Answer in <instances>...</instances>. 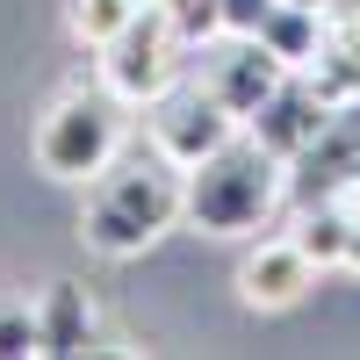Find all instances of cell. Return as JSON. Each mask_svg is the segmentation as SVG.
<instances>
[{"mask_svg": "<svg viewBox=\"0 0 360 360\" xmlns=\"http://www.w3.org/2000/svg\"><path fill=\"white\" fill-rule=\"evenodd\" d=\"M353 217H360V209H353L346 195H324V202H303V217H295V231H288V238L317 259V274H324V266H339V259H346Z\"/></svg>", "mask_w": 360, "mask_h": 360, "instance_id": "8fae6325", "label": "cell"}, {"mask_svg": "<svg viewBox=\"0 0 360 360\" xmlns=\"http://www.w3.org/2000/svg\"><path fill=\"white\" fill-rule=\"evenodd\" d=\"M332 108H339V101L317 86V72H288L274 94H266V101L245 115V130H252L274 159H295V152H303V144H310L324 123H332Z\"/></svg>", "mask_w": 360, "mask_h": 360, "instance_id": "8992f818", "label": "cell"}, {"mask_svg": "<svg viewBox=\"0 0 360 360\" xmlns=\"http://www.w3.org/2000/svg\"><path fill=\"white\" fill-rule=\"evenodd\" d=\"M180 224V166L159 152H115L79 202V238L101 259H137Z\"/></svg>", "mask_w": 360, "mask_h": 360, "instance_id": "6da1fadb", "label": "cell"}, {"mask_svg": "<svg viewBox=\"0 0 360 360\" xmlns=\"http://www.w3.org/2000/svg\"><path fill=\"white\" fill-rule=\"evenodd\" d=\"M115 152H123V101L94 86V94H58L37 123V166L44 180H65V188H86Z\"/></svg>", "mask_w": 360, "mask_h": 360, "instance_id": "3957f363", "label": "cell"}, {"mask_svg": "<svg viewBox=\"0 0 360 360\" xmlns=\"http://www.w3.org/2000/svg\"><path fill=\"white\" fill-rule=\"evenodd\" d=\"M22 353H44L37 303H0V360H22Z\"/></svg>", "mask_w": 360, "mask_h": 360, "instance_id": "4fadbf2b", "label": "cell"}, {"mask_svg": "<svg viewBox=\"0 0 360 360\" xmlns=\"http://www.w3.org/2000/svg\"><path fill=\"white\" fill-rule=\"evenodd\" d=\"M238 130V115L224 108V94L209 79H188V86H166V94L152 101V152L159 159H173L180 173L188 166H202L209 152H217V144H231Z\"/></svg>", "mask_w": 360, "mask_h": 360, "instance_id": "5b68a950", "label": "cell"}, {"mask_svg": "<svg viewBox=\"0 0 360 360\" xmlns=\"http://www.w3.org/2000/svg\"><path fill=\"white\" fill-rule=\"evenodd\" d=\"M303 8H332V0H303Z\"/></svg>", "mask_w": 360, "mask_h": 360, "instance_id": "e0dca14e", "label": "cell"}, {"mask_svg": "<svg viewBox=\"0 0 360 360\" xmlns=\"http://www.w3.org/2000/svg\"><path fill=\"white\" fill-rule=\"evenodd\" d=\"M137 15H144V0H72V37L101 51L115 29H130Z\"/></svg>", "mask_w": 360, "mask_h": 360, "instance_id": "7c38bea8", "label": "cell"}, {"mask_svg": "<svg viewBox=\"0 0 360 360\" xmlns=\"http://www.w3.org/2000/svg\"><path fill=\"white\" fill-rule=\"evenodd\" d=\"M37 324H44V353H94V339H101L94 303H86L79 281H51L37 295Z\"/></svg>", "mask_w": 360, "mask_h": 360, "instance_id": "9c48e42d", "label": "cell"}, {"mask_svg": "<svg viewBox=\"0 0 360 360\" xmlns=\"http://www.w3.org/2000/svg\"><path fill=\"white\" fill-rule=\"evenodd\" d=\"M310 288H317V259L295 238H259L238 259V303L245 310H295Z\"/></svg>", "mask_w": 360, "mask_h": 360, "instance_id": "52a82bcc", "label": "cell"}, {"mask_svg": "<svg viewBox=\"0 0 360 360\" xmlns=\"http://www.w3.org/2000/svg\"><path fill=\"white\" fill-rule=\"evenodd\" d=\"M281 195H288V159H274L252 130H238L202 166L180 173V224H195L202 238H252Z\"/></svg>", "mask_w": 360, "mask_h": 360, "instance_id": "7a4b0ae2", "label": "cell"}, {"mask_svg": "<svg viewBox=\"0 0 360 360\" xmlns=\"http://www.w3.org/2000/svg\"><path fill=\"white\" fill-rule=\"evenodd\" d=\"M274 8H281V0H217V15H224V37H259Z\"/></svg>", "mask_w": 360, "mask_h": 360, "instance_id": "5bb4252c", "label": "cell"}, {"mask_svg": "<svg viewBox=\"0 0 360 360\" xmlns=\"http://www.w3.org/2000/svg\"><path fill=\"white\" fill-rule=\"evenodd\" d=\"M259 44L274 51L288 72H310L317 58H324V44H332V29H324V8H303V0H281V8L266 15Z\"/></svg>", "mask_w": 360, "mask_h": 360, "instance_id": "30bf717a", "label": "cell"}, {"mask_svg": "<svg viewBox=\"0 0 360 360\" xmlns=\"http://www.w3.org/2000/svg\"><path fill=\"white\" fill-rule=\"evenodd\" d=\"M202 79L217 86V94H224V108L238 115V123H245V115H252V108H259V101L288 79V65H281V58L266 51L259 37H231L224 51H209V72H202Z\"/></svg>", "mask_w": 360, "mask_h": 360, "instance_id": "ba28073f", "label": "cell"}, {"mask_svg": "<svg viewBox=\"0 0 360 360\" xmlns=\"http://www.w3.org/2000/svg\"><path fill=\"white\" fill-rule=\"evenodd\" d=\"M346 202H353V209H360V166H353V180H346Z\"/></svg>", "mask_w": 360, "mask_h": 360, "instance_id": "2e32d148", "label": "cell"}, {"mask_svg": "<svg viewBox=\"0 0 360 360\" xmlns=\"http://www.w3.org/2000/svg\"><path fill=\"white\" fill-rule=\"evenodd\" d=\"M339 266H346V274L360 281V217H353V238H346V259H339Z\"/></svg>", "mask_w": 360, "mask_h": 360, "instance_id": "9a60e30c", "label": "cell"}, {"mask_svg": "<svg viewBox=\"0 0 360 360\" xmlns=\"http://www.w3.org/2000/svg\"><path fill=\"white\" fill-rule=\"evenodd\" d=\"M180 51H188V44L173 37V22L144 0V15L101 44V86L123 108H152L166 86H173V72H180Z\"/></svg>", "mask_w": 360, "mask_h": 360, "instance_id": "277c9868", "label": "cell"}]
</instances>
